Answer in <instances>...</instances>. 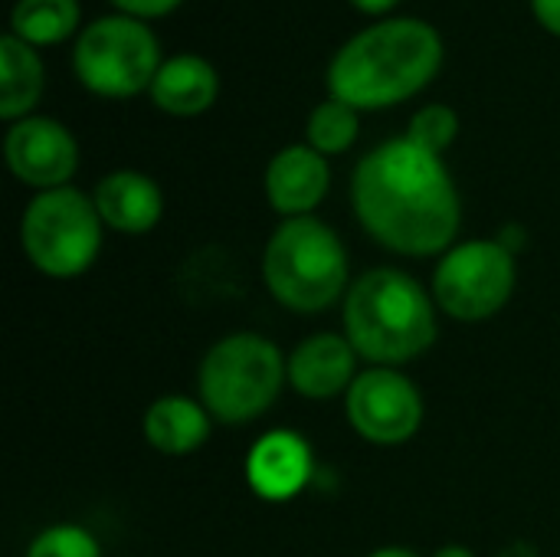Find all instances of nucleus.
Masks as SVG:
<instances>
[{
	"label": "nucleus",
	"mask_w": 560,
	"mask_h": 557,
	"mask_svg": "<svg viewBox=\"0 0 560 557\" xmlns=\"http://www.w3.org/2000/svg\"><path fill=\"white\" fill-rule=\"evenodd\" d=\"M289 381V358L256 332H236L210 345L197 371L200 404L213 423L246 427L259 420Z\"/></svg>",
	"instance_id": "obj_5"
},
{
	"label": "nucleus",
	"mask_w": 560,
	"mask_h": 557,
	"mask_svg": "<svg viewBox=\"0 0 560 557\" xmlns=\"http://www.w3.org/2000/svg\"><path fill=\"white\" fill-rule=\"evenodd\" d=\"M443 66L436 26L413 16L381 20L354 33L328 66V92L358 112H377L413 98Z\"/></svg>",
	"instance_id": "obj_2"
},
{
	"label": "nucleus",
	"mask_w": 560,
	"mask_h": 557,
	"mask_svg": "<svg viewBox=\"0 0 560 557\" xmlns=\"http://www.w3.org/2000/svg\"><path fill=\"white\" fill-rule=\"evenodd\" d=\"M262 187H266L269 207L282 213L285 220L312 217V210L325 200L331 187L328 158L318 154L312 144H289L269 161Z\"/></svg>",
	"instance_id": "obj_13"
},
{
	"label": "nucleus",
	"mask_w": 560,
	"mask_h": 557,
	"mask_svg": "<svg viewBox=\"0 0 560 557\" xmlns=\"http://www.w3.org/2000/svg\"><path fill=\"white\" fill-rule=\"evenodd\" d=\"M43 95V62L36 46L7 33L0 39V115L20 121Z\"/></svg>",
	"instance_id": "obj_17"
},
{
	"label": "nucleus",
	"mask_w": 560,
	"mask_h": 557,
	"mask_svg": "<svg viewBox=\"0 0 560 557\" xmlns=\"http://www.w3.org/2000/svg\"><path fill=\"white\" fill-rule=\"evenodd\" d=\"M341 322V335L371 368L410 364L427 355L440 335L433 292L394 266L371 269L351 282Z\"/></svg>",
	"instance_id": "obj_3"
},
{
	"label": "nucleus",
	"mask_w": 560,
	"mask_h": 557,
	"mask_svg": "<svg viewBox=\"0 0 560 557\" xmlns=\"http://www.w3.org/2000/svg\"><path fill=\"white\" fill-rule=\"evenodd\" d=\"M262 282L289 312H325L351 289L348 250L318 217L282 220L262 250Z\"/></svg>",
	"instance_id": "obj_4"
},
{
	"label": "nucleus",
	"mask_w": 560,
	"mask_h": 557,
	"mask_svg": "<svg viewBox=\"0 0 560 557\" xmlns=\"http://www.w3.org/2000/svg\"><path fill=\"white\" fill-rule=\"evenodd\" d=\"M121 13H128V16H138V20H144V16H161V13H171L180 0H112Z\"/></svg>",
	"instance_id": "obj_22"
},
{
	"label": "nucleus",
	"mask_w": 560,
	"mask_h": 557,
	"mask_svg": "<svg viewBox=\"0 0 560 557\" xmlns=\"http://www.w3.org/2000/svg\"><path fill=\"white\" fill-rule=\"evenodd\" d=\"M315 473L312 446L292 430H272L259 437L246 456V483L266 502L295 499Z\"/></svg>",
	"instance_id": "obj_12"
},
{
	"label": "nucleus",
	"mask_w": 560,
	"mask_h": 557,
	"mask_svg": "<svg viewBox=\"0 0 560 557\" xmlns=\"http://www.w3.org/2000/svg\"><path fill=\"white\" fill-rule=\"evenodd\" d=\"M358 223L397 256H443L463 223L459 190L440 154L410 138L368 151L351 177Z\"/></svg>",
	"instance_id": "obj_1"
},
{
	"label": "nucleus",
	"mask_w": 560,
	"mask_h": 557,
	"mask_svg": "<svg viewBox=\"0 0 560 557\" xmlns=\"http://www.w3.org/2000/svg\"><path fill=\"white\" fill-rule=\"evenodd\" d=\"M102 217L95 200L75 187L39 190L20 220V246L30 266L49 279L89 272L102 253Z\"/></svg>",
	"instance_id": "obj_6"
},
{
	"label": "nucleus",
	"mask_w": 560,
	"mask_h": 557,
	"mask_svg": "<svg viewBox=\"0 0 560 557\" xmlns=\"http://www.w3.org/2000/svg\"><path fill=\"white\" fill-rule=\"evenodd\" d=\"M368 557H420V555H417V552H410V548H400V545H387V548L371 552Z\"/></svg>",
	"instance_id": "obj_25"
},
{
	"label": "nucleus",
	"mask_w": 560,
	"mask_h": 557,
	"mask_svg": "<svg viewBox=\"0 0 560 557\" xmlns=\"http://www.w3.org/2000/svg\"><path fill=\"white\" fill-rule=\"evenodd\" d=\"M213 417L210 410L184 394H164L158 397L141 420L144 440L161 456H190L210 440Z\"/></svg>",
	"instance_id": "obj_15"
},
{
	"label": "nucleus",
	"mask_w": 560,
	"mask_h": 557,
	"mask_svg": "<svg viewBox=\"0 0 560 557\" xmlns=\"http://www.w3.org/2000/svg\"><path fill=\"white\" fill-rule=\"evenodd\" d=\"M518 286L515 253L502 240H466L450 246L433 269L436 309L453 322H489Z\"/></svg>",
	"instance_id": "obj_8"
},
{
	"label": "nucleus",
	"mask_w": 560,
	"mask_h": 557,
	"mask_svg": "<svg viewBox=\"0 0 560 557\" xmlns=\"http://www.w3.org/2000/svg\"><path fill=\"white\" fill-rule=\"evenodd\" d=\"M79 16V0H16L10 33L30 46H52L75 33Z\"/></svg>",
	"instance_id": "obj_18"
},
{
	"label": "nucleus",
	"mask_w": 560,
	"mask_h": 557,
	"mask_svg": "<svg viewBox=\"0 0 560 557\" xmlns=\"http://www.w3.org/2000/svg\"><path fill=\"white\" fill-rule=\"evenodd\" d=\"M351 430L374 446L410 443L423 427V394L397 368H368L345 394Z\"/></svg>",
	"instance_id": "obj_9"
},
{
	"label": "nucleus",
	"mask_w": 560,
	"mask_h": 557,
	"mask_svg": "<svg viewBox=\"0 0 560 557\" xmlns=\"http://www.w3.org/2000/svg\"><path fill=\"white\" fill-rule=\"evenodd\" d=\"M358 131H361L358 108L341 98H325L308 115V125H305L308 141L305 144H312L318 154L331 158V154L348 151L358 141Z\"/></svg>",
	"instance_id": "obj_19"
},
{
	"label": "nucleus",
	"mask_w": 560,
	"mask_h": 557,
	"mask_svg": "<svg viewBox=\"0 0 560 557\" xmlns=\"http://www.w3.org/2000/svg\"><path fill=\"white\" fill-rule=\"evenodd\" d=\"M358 10H364V13H387V10H394L400 0H351Z\"/></svg>",
	"instance_id": "obj_24"
},
{
	"label": "nucleus",
	"mask_w": 560,
	"mask_h": 557,
	"mask_svg": "<svg viewBox=\"0 0 560 557\" xmlns=\"http://www.w3.org/2000/svg\"><path fill=\"white\" fill-rule=\"evenodd\" d=\"M456 135H459V115H456L450 105L433 102V105H423V108L410 118V128H407L404 138H410V141L420 144L423 151L443 158V151L456 141Z\"/></svg>",
	"instance_id": "obj_21"
},
{
	"label": "nucleus",
	"mask_w": 560,
	"mask_h": 557,
	"mask_svg": "<svg viewBox=\"0 0 560 557\" xmlns=\"http://www.w3.org/2000/svg\"><path fill=\"white\" fill-rule=\"evenodd\" d=\"M532 10L538 16V23L551 33L560 36V0H532Z\"/></svg>",
	"instance_id": "obj_23"
},
{
	"label": "nucleus",
	"mask_w": 560,
	"mask_h": 557,
	"mask_svg": "<svg viewBox=\"0 0 560 557\" xmlns=\"http://www.w3.org/2000/svg\"><path fill=\"white\" fill-rule=\"evenodd\" d=\"M361 355L338 332L302 338L289 355V384L305 401H335L358 381Z\"/></svg>",
	"instance_id": "obj_11"
},
{
	"label": "nucleus",
	"mask_w": 560,
	"mask_h": 557,
	"mask_svg": "<svg viewBox=\"0 0 560 557\" xmlns=\"http://www.w3.org/2000/svg\"><path fill=\"white\" fill-rule=\"evenodd\" d=\"M433 557H476L469 548H463V545H446V548H440Z\"/></svg>",
	"instance_id": "obj_26"
},
{
	"label": "nucleus",
	"mask_w": 560,
	"mask_h": 557,
	"mask_svg": "<svg viewBox=\"0 0 560 557\" xmlns=\"http://www.w3.org/2000/svg\"><path fill=\"white\" fill-rule=\"evenodd\" d=\"M3 158L10 174L39 190L69 187L79 167V144L66 125L46 115H26L10 125L3 138Z\"/></svg>",
	"instance_id": "obj_10"
},
{
	"label": "nucleus",
	"mask_w": 560,
	"mask_h": 557,
	"mask_svg": "<svg viewBox=\"0 0 560 557\" xmlns=\"http://www.w3.org/2000/svg\"><path fill=\"white\" fill-rule=\"evenodd\" d=\"M151 102L177 118H190L207 112L217 102L220 92V79L217 69L194 53H180L161 62L154 82H151Z\"/></svg>",
	"instance_id": "obj_16"
},
{
	"label": "nucleus",
	"mask_w": 560,
	"mask_h": 557,
	"mask_svg": "<svg viewBox=\"0 0 560 557\" xmlns=\"http://www.w3.org/2000/svg\"><path fill=\"white\" fill-rule=\"evenodd\" d=\"M26 557H102L95 535L72 522L46 525L26 548Z\"/></svg>",
	"instance_id": "obj_20"
},
{
	"label": "nucleus",
	"mask_w": 560,
	"mask_h": 557,
	"mask_svg": "<svg viewBox=\"0 0 560 557\" xmlns=\"http://www.w3.org/2000/svg\"><path fill=\"white\" fill-rule=\"evenodd\" d=\"M161 62L158 36L144 20L128 13L92 20L72 49L79 82L105 98H131L151 89Z\"/></svg>",
	"instance_id": "obj_7"
},
{
	"label": "nucleus",
	"mask_w": 560,
	"mask_h": 557,
	"mask_svg": "<svg viewBox=\"0 0 560 557\" xmlns=\"http://www.w3.org/2000/svg\"><path fill=\"white\" fill-rule=\"evenodd\" d=\"M95 210L102 223L125 236L151 233L164 217V194L158 181L141 171H112L95 184Z\"/></svg>",
	"instance_id": "obj_14"
}]
</instances>
